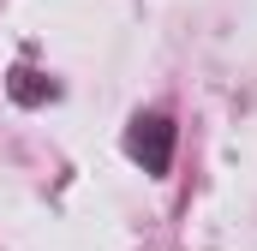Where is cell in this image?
<instances>
[{"label": "cell", "instance_id": "obj_2", "mask_svg": "<svg viewBox=\"0 0 257 251\" xmlns=\"http://www.w3.org/2000/svg\"><path fill=\"white\" fill-rule=\"evenodd\" d=\"M12 96H18L24 108H36V102H48V96H54V84H42L30 66H18V72H12Z\"/></svg>", "mask_w": 257, "mask_h": 251}, {"label": "cell", "instance_id": "obj_1", "mask_svg": "<svg viewBox=\"0 0 257 251\" xmlns=\"http://www.w3.org/2000/svg\"><path fill=\"white\" fill-rule=\"evenodd\" d=\"M174 120L168 114H132V126H126V156L144 168V174H168V162H174Z\"/></svg>", "mask_w": 257, "mask_h": 251}]
</instances>
